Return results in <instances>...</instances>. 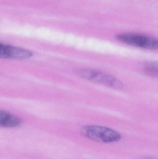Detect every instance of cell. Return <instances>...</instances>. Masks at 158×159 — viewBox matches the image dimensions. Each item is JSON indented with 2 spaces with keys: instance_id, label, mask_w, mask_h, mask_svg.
<instances>
[{
  "instance_id": "cell-1",
  "label": "cell",
  "mask_w": 158,
  "mask_h": 159,
  "mask_svg": "<svg viewBox=\"0 0 158 159\" xmlns=\"http://www.w3.org/2000/svg\"><path fill=\"white\" fill-rule=\"evenodd\" d=\"M82 133L86 138L99 143H114L121 139V135L117 132L103 126H86L82 129Z\"/></svg>"
},
{
  "instance_id": "cell-6",
  "label": "cell",
  "mask_w": 158,
  "mask_h": 159,
  "mask_svg": "<svg viewBox=\"0 0 158 159\" xmlns=\"http://www.w3.org/2000/svg\"><path fill=\"white\" fill-rule=\"evenodd\" d=\"M144 69L147 73L158 77V61H148L143 64Z\"/></svg>"
},
{
  "instance_id": "cell-5",
  "label": "cell",
  "mask_w": 158,
  "mask_h": 159,
  "mask_svg": "<svg viewBox=\"0 0 158 159\" xmlns=\"http://www.w3.org/2000/svg\"><path fill=\"white\" fill-rule=\"evenodd\" d=\"M21 124V120L15 116L6 112H0V125L5 128L17 127Z\"/></svg>"
},
{
  "instance_id": "cell-4",
  "label": "cell",
  "mask_w": 158,
  "mask_h": 159,
  "mask_svg": "<svg viewBox=\"0 0 158 159\" xmlns=\"http://www.w3.org/2000/svg\"><path fill=\"white\" fill-rule=\"evenodd\" d=\"M32 53L27 49L8 45L0 44V57L2 58L23 59L32 56Z\"/></svg>"
},
{
  "instance_id": "cell-2",
  "label": "cell",
  "mask_w": 158,
  "mask_h": 159,
  "mask_svg": "<svg viewBox=\"0 0 158 159\" xmlns=\"http://www.w3.org/2000/svg\"><path fill=\"white\" fill-rule=\"evenodd\" d=\"M78 74L82 78L112 89H120L123 87L122 82L119 79L101 71L92 69H83L78 71Z\"/></svg>"
},
{
  "instance_id": "cell-7",
  "label": "cell",
  "mask_w": 158,
  "mask_h": 159,
  "mask_svg": "<svg viewBox=\"0 0 158 159\" xmlns=\"http://www.w3.org/2000/svg\"></svg>"
},
{
  "instance_id": "cell-3",
  "label": "cell",
  "mask_w": 158,
  "mask_h": 159,
  "mask_svg": "<svg viewBox=\"0 0 158 159\" xmlns=\"http://www.w3.org/2000/svg\"><path fill=\"white\" fill-rule=\"evenodd\" d=\"M120 42L135 47L158 50V39L151 36L136 34H122L117 36Z\"/></svg>"
}]
</instances>
